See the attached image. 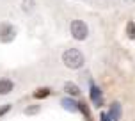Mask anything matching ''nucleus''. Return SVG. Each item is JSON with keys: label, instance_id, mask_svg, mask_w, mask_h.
I'll use <instances>...</instances> for the list:
<instances>
[{"label": "nucleus", "instance_id": "obj_3", "mask_svg": "<svg viewBox=\"0 0 135 121\" xmlns=\"http://www.w3.org/2000/svg\"><path fill=\"white\" fill-rule=\"evenodd\" d=\"M16 38V29L13 25H9V23H4V25H0V41L2 43H9V41H13Z\"/></svg>", "mask_w": 135, "mask_h": 121}, {"label": "nucleus", "instance_id": "obj_12", "mask_svg": "<svg viewBox=\"0 0 135 121\" xmlns=\"http://www.w3.org/2000/svg\"><path fill=\"white\" fill-rule=\"evenodd\" d=\"M36 112H39V105H32V107L25 109V114H36Z\"/></svg>", "mask_w": 135, "mask_h": 121}, {"label": "nucleus", "instance_id": "obj_11", "mask_svg": "<svg viewBox=\"0 0 135 121\" xmlns=\"http://www.w3.org/2000/svg\"><path fill=\"white\" fill-rule=\"evenodd\" d=\"M21 7H23L27 13H32V11H34V2H32V0H25V2L21 4Z\"/></svg>", "mask_w": 135, "mask_h": 121}, {"label": "nucleus", "instance_id": "obj_2", "mask_svg": "<svg viewBox=\"0 0 135 121\" xmlns=\"http://www.w3.org/2000/svg\"><path fill=\"white\" fill-rule=\"evenodd\" d=\"M69 32H71V36L76 41H84V39H87V36H89V29L85 25V21L73 20L71 21V27H69Z\"/></svg>", "mask_w": 135, "mask_h": 121}, {"label": "nucleus", "instance_id": "obj_14", "mask_svg": "<svg viewBox=\"0 0 135 121\" xmlns=\"http://www.w3.org/2000/svg\"><path fill=\"white\" fill-rule=\"evenodd\" d=\"M100 118H101V121H112V119H110V116H108L107 112H101Z\"/></svg>", "mask_w": 135, "mask_h": 121}, {"label": "nucleus", "instance_id": "obj_4", "mask_svg": "<svg viewBox=\"0 0 135 121\" xmlns=\"http://www.w3.org/2000/svg\"><path fill=\"white\" fill-rule=\"evenodd\" d=\"M91 100L96 107H101L103 105V96H101V89L98 86H91Z\"/></svg>", "mask_w": 135, "mask_h": 121}, {"label": "nucleus", "instance_id": "obj_5", "mask_svg": "<svg viewBox=\"0 0 135 121\" xmlns=\"http://www.w3.org/2000/svg\"><path fill=\"white\" fill-rule=\"evenodd\" d=\"M108 116H110L112 121H119V118H121V103H119V101H114V103L110 105Z\"/></svg>", "mask_w": 135, "mask_h": 121}, {"label": "nucleus", "instance_id": "obj_1", "mask_svg": "<svg viewBox=\"0 0 135 121\" xmlns=\"http://www.w3.org/2000/svg\"><path fill=\"white\" fill-rule=\"evenodd\" d=\"M62 62L66 64L69 69H80L84 66V54H82L80 50H76V48H68L66 52L62 54Z\"/></svg>", "mask_w": 135, "mask_h": 121}, {"label": "nucleus", "instance_id": "obj_10", "mask_svg": "<svg viewBox=\"0 0 135 121\" xmlns=\"http://www.w3.org/2000/svg\"><path fill=\"white\" fill-rule=\"evenodd\" d=\"M48 94H50V89L48 87H41V89H37V91L34 93V96H36V98H46Z\"/></svg>", "mask_w": 135, "mask_h": 121}, {"label": "nucleus", "instance_id": "obj_13", "mask_svg": "<svg viewBox=\"0 0 135 121\" xmlns=\"http://www.w3.org/2000/svg\"><path fill=\"white\" fill-rule=\"evenodd\" d=\"M9 110H11V105H9V103H6L4 107H0V116H4L6 112H9Z\"/></svg>", "mask_w": 135, "mask_h": 121}, {"label": "nucleus", "instance_id": "obj_7", "mask_svg": "<svg viewBox=\"0 0 135 121\" xmlns=\"http://www.w3.org/2000/svg\"><path fill=\"white\" fill-rule=\"evenodd\" d=\"M61 105L66 109V110H69V112H76V110H78V103L73 101L71 98H64V100L61 101Z\"/></svg>", "mask_w": 135, "mask_h": 121}, {"label": "nucleus", "instance_id": "obj_6", "mask_svg": "<svg viewBox=\"0 0 135 121\" xmlns=\"http://www.w3.org/2000/svg\"><path fill=\"white\" fill-rule=\"evenodd\" d=\"M13 87H14L13 80H9V78H0V96L9 94L13 91Z\"/></svg>", "mask_w": 135, "mask_h": 121}, {"label": "nucleus", "instance_id": "obj_9", "mask_svg": "<svg viewBox=\"0 0 135 121\" xmlns=\"http://www.w3.org/2000/svg\"><path fill=\"white\" fill-rule=\"evenodd\" d=\"M126 34L130 39H135V21H128L126 23Z\"/></svg>", "mask_w": 135, "mask_h": 121}, {"label": "nucleus", "instance_id": "obj_8", "mask_svg": "<svg viewBox=\"0 0 135 121\" xmlns=\"http://www.w3.org/2000/svg\"><path fill=\"white\" fill-rule=\"evenodd\" d=\"M64 91H66L68 94H71V96H78V94H80V87H78L76 84H73V82H66V84H64Z\"/></svg>", "mask_w": 135, "mask_h": 121}]
</instances>
